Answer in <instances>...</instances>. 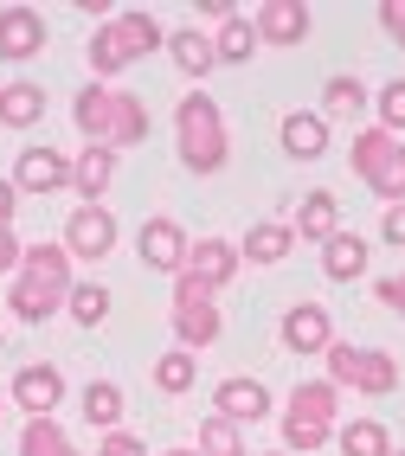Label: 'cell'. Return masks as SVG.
Masks as SVG:
<instances>
[{
    "label": "cell",
    "instance_id": "obj_1",
    "mask_svg": "<svg viewBox=\"0 0 405 456\" xmlns=\"http://www.w3.org/2000/svg\"><path fill=\"white\" fill-rule=\"evenodd\" d=\"M71 123L90 148H110V155H122V148H142L148 142V103L136 97V90H116V84H97L90 77L78 97H71Z\"/></svg>",
    "mask_w": 405,
    "mask_h": 456
},
{
    "label": "cell",
    "instance_id": "obj_2",
    "mask_svg": "<svg viewBox=\"0 0 405 456\" xmlns=\"http://www.w3.org/2000/svg\"><path fill=\"white\" fill-rule=\"evenodd\" d=\"M71 302V251L65 245H26L13 283H7V309L20 322H52L58 309Z\"/></svg>",
    "mask_w": 405,
    "mask_h": 456
},
{
    "label": "cell",
    "instance_id": "obj_3",
    "mask_svg": "<svg viewBox=\"0 0 405 456\" xmlns=\"http://www.w3.org/2000/svg\"><path fill=\"white\" fill-rule=\"evenodd\" d=\"M168 45V33H161V20L154 13H142V7H122V13H110L97 33H90V71H97V84L103 77H122L129 65H142L148 52H161Z\"/></svg>",
    "mask_w": 405,
    "mask_h": 456
},
{
    "label": "cell",
    "instance_id": "obj_4",
    "mask_svg": "<svg viewBox=\"0 0 405 456\" xmlns=\"http://www.w3.org/2000/svg\"><path fill=\"white\" fill-rule=\"evenodd\" d=\"M174 142H180V167L186 174H219L232 155V135H226V116L206 90H186L174 103Z\"/></svg>",
    "mask_w": 405,
    "mask_h": 456
},
{
    "label": "cell",
    "instance_id": "obj_5",
    "mask_svg": "<svg viewBox=\"0 0 405 456\" xmlns=\"http://www.w3.org/2000/svg\"><path fill=\"white\" fill-rule=\"evenodd\" d=\"M335 411H341V392L328 379H302L290 392V411H284V450L290 456H316L335 437Z\"/></svg>",
    "mask_w": 405,
    "mask_h": 456
},
{
    "label": "cell",
    "instance_id": "obj_6",
    "mask_svg": "<svg viewBox=\"0 0 405 456\" xmlns=\"http://www.w3.org/2000/svg\"><path fill=\"white\" fill-rule=\"evenodd\" d=\"M322 360H328V386L335 392H367V399H393V392H399V360L380 354V347L335 341Z\"/></svg>",
    "mask_w": 405,
    "mask_h": 456
},
{
    "label": "cell",
    "instance_id": "obj_7",
    "mask_svg": "<svg viewBox=\"0 0 405 456\" xmlns=\"http://www.w3.org/2000/svg\"><path fill=\"white\" fill-rule=\"evenodd\" d=\"M168 322H174V341H180L186 354L212 347V341H219V328H226V315H219V302H212V289L194 283L186 270L174 277V309H168Z\"/></svg>",
    "mask_w": 405,
    "mask_h": 456
},
{
    "label": "cell",
    "instance_id": "obj_8",
    "mask_svg": "<svg viewBox=\"0 0 405 456\" xmlns=\"http://www.w3.org/2000/svg\"><path fill=\"white\" fill-rule=\"evenodd\" d=\"M354 174H360L386 206H399V200H405V142L386 135V129H360V135H354Z\"/></svg>",
    "mask_w": 405,
    "mask_h": 456
},
{
    "label": "cell",
    "instance_id": "obj_9",
    "mask_svg": "<svg viewBox=\"0 0 405 456\" xmlns=\"http://www.w3.org/2000/svg\"><path fill=\"white\" fill-rule=\"evenodd\" d=\"M116 212L110 206H78L71 219H65V238H58V245H65L71 257H84V264H103L110 251H116Z\"/></svg>",
    "mask_w": 405,
    "mask_h": 456
},
{
    "label": "cell",
    "instance_id": "obj_10",
    "mask_svg": "<svg viewBox=\"0 0 405 456\" xmlns=\"http://www.w3.org/2000/svg\"><path fill=\"white\" fill-rule=\"evenodd\" d=\"M186 232H180V219H168V212H154V219H142V232H136V257L148 264V270H168V277H180L186 270Z\"/></svg>",
    "mask_w": 405,
    "mask_h": 456
},
{
    "label": "cell",
    "instance_id": "obj_11",
    "mask_svg": "<svg viewBox=\"0 0 405 456\" xmlns=\"http://www.w3.org/2000/svg\"><path fill=\"white\" fill-rule=\"evenodd\" d=\"M277 341H284V354H328L335 347V322L322 302H290L284 322H277Z\"/></svg>",
    "mask_w": 405,
    "mask_h": 456
},
{
    "label": "cell",
    "instance_id": "obj_12",
    "mask_svg": "<svg viewBox=\"0 0 405 456\" xmlns=\"http://www.w3.org/2000/svg\"><path fill=\"white\" fill-rule=\"evenodd\" d=\"M7 399L26 411V418H58V405H65V373L52 367V360H33V367L13 373V392Z\"/></svg>",
    "mask_w": 405,
    "mask_h": 456
},
{
    "label": "cell",
    "instance_id": "obj_13",
    "mask_svg": "<svg viewBox=\"0 0 405 456\" xmlns=\"http://www.w3.org/2000/svg\"><path fill=\"white\" fill-rule=\"evenodd\" d=\"M45 52V13L26 7V0H7L0 7V58L7 65H26V58Z\"/></svg>",
    "mask_w": 405,
    "mask_h": 456
},
{
    "label": "cell",
    "instance_id": "obj_14",
    "mask_svg": "<svg viewBox=\"0 0 405 456\" xmlns=\"http://www.w3.org/2000/svg\"><path fill=\"white\" fill-rule=\"evenodd\" d=\"M13 187H20V200H52L58 187H71V161L58 148H20Z\"/></svg>",
    "mask_w": 405,
    "mask_h": 456
},
{
    "label": "cell",
    "instance_id": "obj_15",
    "mask_svg": "<svg viewBox=\"0 0 405 456\" xmlns=\"http://www.w3.org/2000/svg\"><path fill=\"white\" fill-rule=\"evenodd\" d=\"M238 245H232V238H200V245L194 251H186V277H194V283H206L212 296H219L232 277H238Z\"/></svg>",
    "mask_w": 405,
    "mask_h": 456
},
{
    "label": "cell",
    "instance_id": "obj_16",
    "mask_svg": "<svg viewBox=\"0 0 405 456\" xmlns=\"http://www.w3.org/2000/svg\"><path fill=\"white\" fill-rule=\"evenodd\" d=\"M252 26H258V45H302L309 39V7L302 0H264L252 13Z\"/></svg>",
    "mask_w": 405,
    "mask_h": 456
},
{
    "label": "cell",
    "instance_id": "obj_17",
    "mask_svg": "<svg viewBox=\"0 0 405 456\" xmlns=\"http://www.w3.org/2000/svg\"><path fill=\"white\" fill-rule=\"evenodd\" d=\"M212 405H219V418H232V424H258V418H270V392H264V379H219L212 386Z\"/></svg>",
    "mask_w": 405,
    "mask_h": 456
},
{
    "label": "cell",
    "instance_id": "obj_18",
    "mask_svg": "<svg viewBox=\"0 0 405 456\" xmlns=\"http://www.w3.org/2000/svg\"><path fill=\"white\" fill-rule=\"evenodd\" d=\"M277 142H284L290 161H322V155H328V123H322V110H290L284 129H277Z\"/></svg>",
    "mask_w": 405,
    "mask_h": 456
},
{
    "label": "cell",
    "instance_id": "obj_19",
    "mask_svg": "<svg viewBox=\"0 0 405 456\" xmlns=\"http://www.w3.org/2000/svg\"><path fill=\"white\" fill-rule=\"evenodd\" d=\"M33 123H45V84L33 77L0 84V129H33Z\"/></svg>",
    "mask_w": 405,
    "mask_h": 456
},
{
    "label": "cell",
    "instance_id": "obj_20",
    "mask_svg": "<svg viewBox=\"0 0 405 456\" xmlns=\"http://www.w3.org/2000/svg\"><path fill=\"white\" fill-rule=\"evenodd\" d=\"M168 58L180 65V77L206 84L212 65H219V52H212V33H200V26H180V33H168Z\"/></svg>",
    "mask_w": 405,
    "mask_h": 456
},
{
    "label": "cell",
    "instance_id": "obj_21",
    "mask_svg": "<svg viewBox=\"0 0 405 456\" xmlns=\"http://www.w3.org/2000/svg\"><path fill=\"white\" fill-rule=\"evenodd\" d=\"M116 161H122V155H110V148H84V155L71 161V193H78L84 206H103L110 180H116Z\"/></svg>",
    "mask_w": 405,
    "mask_h": 456
},
{
    "label": "cell",
    "instance_id": "obj_22",
    "mask_svg": "<svg viewBox=\"0 0 405 456\" xmlns=\"http://www.w3.org/2000/svg\"><path fill=\"white\" fill-rule=\"evenodd\" d=\"M322 277H328V283L367 277V238H360V232H335L328 245H322Z\"/></svg>",
    "mask_w": 405,
    "mask_h": 456
},
{
    "label": "cell",
    "instance_id": "obj_23",
    "mask_svg": "<svg viewBox=\"0 0 405 456\" xmlns=\"http://www.w3.org/2000/svg\"><path fill=\"white\" fill-rule=\"evenodd\" d=\"M78 411H84V424H97L103 437L122 431V386H116V379H90V386L78 392Z\"/></svg>",
    "mask_w": 405,
    "mask_h": 456
},
{
    "label": "cell",
    "instance_id": "obj_24",
    "mask_svg": "<svg viewBox=\"0 0 405 456\" xmlns=\"http://www.w3.org/2000/svg\"><path fill=\"white\" fill-rule=\"evenodd\" d=\"M290 232H296V238H316V245H328V238L341 232V206H335V193H302Z\"/></svg>",
    "mask_w": 405,
    "mask_h": 456
},
{
    "label": "cell",
    "instance_id": "obj_25",
    "mask_svg": "<svg viewBox=\"0 0 405 456\" xmlns=\"http://www.w3.org/2000/svg\"><path fill=\"white\" fill-rule=\"evenodd\" d=\"M252 264H284L290 251H296V232L284 225V219H264V225H252L244 232V245H238Z\"/></svg>",
    "mask_w": 405,
    "mask_h": 456
},
{
    "label": "cell",
    "instance_id": "obj_26",
    "mask_svg": "<svg viewBox=\"0 0 405 456\" xmlns=\"http://www.w3.org/2000/svg\"><path fill=\"white\" fill-rule=\"evenodd\" d=\"M335 444H341V456H393V437H386L380 418H348V424H335Z\"/></svg>",
    "mask_w": 405,
    "mask_h": 456
},
{
    "label": "cell",
    "instance_id": "obj_27",
    "mask_svg": "<svg viewBox=\"0 0 405 456\" xmlns=\"http://www.w3.org/2000/svg\"><path fill=\"white\" fill-rule=\"evenodd\" d=\"M20 456H84V450L65 437L58 418H26L20 424Z\"/></svg>",
    "mask_w": 405,
    "mask_h": 456
},
{
    "label": "cell",
    "instance_id": "obj_28",
    "mask_svg": "<svg viewBox=\"0 0 405 456\" xmlns=\"http://www.w3.org/2000/svg\"><path fill=\"white\" fill-rule=\"evenodd\" d=\"M212 52H219V65H252V52H258V26L244 20V13L219 20V33H212Z\"/></svg>",
    "mask_w": 405,
    "mask_h": 456
},
{
    "label": "cell",
    "instance_id": "obj_29",
    "mask_svg": "<svg viewBox=\"0 0 405 456\" xmlns=\"http://www.w3.org/2000/svg\"><path fill=\"white\" fill-rule=\"evenodd\" d=\"M194 379H200V354L174 347V354H161V360H154V386H161L168 399H180V392L194 386Z\"/></svg>",
    "mask_w": 405,
    "mask_h": 456
},
{
    "label": "cell",
    "instance_id": "obj_30",
    "mask_svg": "<svg viewBox=\"0 0 405 456\" xmlns=\"http://www.w3.org/2000/svg\"><path fill=\"white\" fill-rule=\"evenodd\" d=\"M200 456H252V450H244V431H238L232 418L212 411V418L200 424Z\"/></svg>",
    "mask_w": 405,
    "mask_h": 456
},
{
    "label": "cell",
    "instance_id": "obj_31",
    "mask_svg": "<svg viewBox=\"0 0 405 456\" xmlns=\"http://www.w3.org/2000/svg\"><path fill=\"white\" fill-rule=\"evenodd\" d=\"M360 103H367L360 77H328L322 84V123H328V116H360Z\"/></svg>",
    "mask_w": 405,
    "mask_h": 456
},
{
    "label": "cell",
    "instance_id": "obj_32",
    "mask_svg": "<svg viewBox=\"0 0 405 456\" xmlns=\"http://www.w3.org/2000/svg\"><path fill=\"white\" fill-rule=\"evenodd\" d=\"M65 309H71L78 328H103V315H110V289H103V283H71V302H65Z\"/></svg>",
    "mask_w": 405,
    "mask_h": 456
},
{
    "label": "cell",
    "instance_id": "obj_33",
    "mask_svg": "<svg viewBox=\"0 0 405 456\" xmlns=\"http://www.w3.org/2000/svg\"><path fill=\"white\" fill-rule=\"evenodd\" d=\"M373 103H380V129L405 142V77H393V84H386V90H380Z\"/></svg>",
    "mask_w": 405,
    "mask_h": 456
},
{
    "label": "cell",
    "instance_id": "obj_34",
    "mask_svg": "<svg viewBox=\"0 0 405 456\" xmlns=\"http://www.w3.org/2000/svg\"><path fill=\"white\" fill-rule=\"evenodd\" d=\"M97 456H148V444H142V437H129V431H110V437L97 444Z\"/></svg>",
    "mask_w": 405,
    "mask_h": 456
},
{
    "label": "cell",
    "instance_id": "obj_35",
    "mask_svg": "<svg viewBox=\"0 0 405 456\" xmlns=\"http://www.w3.org/2000/svg\"><path fill=\"white\" fill-rule=\"evenodd\" d=\"M380 238H386L393 251H405V200H399V206H386V219H380Z\"/></svg>",
    "mask_w": 405,
    "mask_h": 456
},
{
    "label": "cell",
    "instance_id": "obj_36",
    "mask_svg": "<svg viewBox=\"0 0 405 456\" xmlns=\"http://www.w3.org/2000/svg\"><path fill=\"white\" fill-rule=\"evenodd\" d=\"M373 296H380L393 315H405V270H399V277H380V283H373Z\"/></svg>",
    "mask_w": 405,
    "mask_h": 456
},
{
    "label": "cell",
    "instance_id": "obj_37",
    "mask_svg": "<svg viewBox=\"0 0 405 456\" xmlns=\"http://www.w3.org/2000/svg\"><path fill=\"white\" fill-rule=\"evenodd\" d=\"M380 26H386V39L405 52V0H386V7H380Z\"/></svg>",
    "mask_w": 405,
    "mask_h": 456
},
{
    "label": "cell",
    "instance_id": "obj_38",
    "mask_svg": "<svg viewBox=\"0 0 405 456\" xmlns=\"http://www.w3.org/2000/svg\"><path fill=\"white\" fill-rule=\"evenodd\" d=\"M13 212H20V187L13 174H0V232H13Z\"/></svg>",
    "mask_w": 405,
    "mask_h": 456
},
{
    "label": "cell",
    "instance_id": "obj_39",
    "mask_svg": "<svg viewBox=\"0 0 405 456\" xmlns=\"http://www.w3.org/2000/svg\"><path fill=\"white\" fill-rule=\"evenodd\" d=\"M20 257H26V245H20L13 232H0V277H13V270H20Z\"/></svg>",
    "mask_w": 405,
    "mask_h": 456
},
{
    "label": "cell",
    "instance_id": "obj_40",
    "mask_svg": "<svg viewBox=\"0 0 405 456\" xmlns=\"http://www.w3.org/2000/svg\"><path fill=\"white\" fill-rule=\"evenodd\" d=\"M168 456H200V450H168Z\"/></svg>",
    "mask_w": 405,
    "mask_h": 456
},
{
    "label": "cell",
    "instance_id": "obj_41",
    "mask_svg": "<svg viewBox=\"0 0 405 456\" xmlns=\"http://www.w3.org/2000/svg\"><path fill=\"white\" fill-rule=\"evenodd\" d=\"M270 456H290V450H270Z\"/></svg>",
    "mask_w": 405,
    "mask_h": 456
},
{
    "label": "cell",
    "instance_id": "obj_42",
    "mask_svg": "<svg viewBox=\"0 0 405 456\" xmlns=\"http://www.w3.org/2000/svg\"><path fill=\"white\" fill-rule=\"evenodd\" d=\"M0 411H7V399H0Z\"/></svg>",
    "mask_w": 405,
    "mask_h": 456
},
{
    "label": "cell",
    "instance_id": "obj_43",
    "mask_svg": "<svg viewBox=\"0 0 405 456\" xmlns=\"http://www.w3.org/2000/svg\"><path fill=\"white\" fill-rule=\"evenodd\" d=\"M393 456H405V450H393Z\"/></svg>",
    "mask_w": 405,
    "mask_h": 456
},
{
    "label": "cell",
    "instance_id": "obj_44",
    "mask_svg": "<svg viewBox=\"0 0 405 456\" xmlns=\"http://www.w3.org/2000/svg\"><path fill=\"white\" fill-rule=\"evenodd\" d=\"M0 302H7V296H0Z\"/></svg>",
    "mask_w": 405,
    "mask_h": 456
}]
</instances>
